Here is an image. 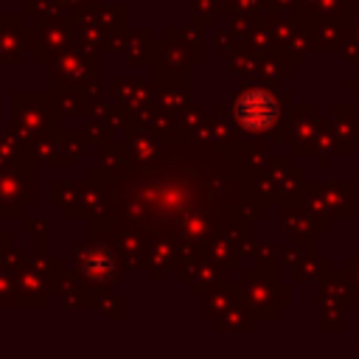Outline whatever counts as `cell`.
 <instances>
[{"mask_svg":"<svg viewBox=\"0 0 359 359\" xmlns=\"http://www.w3.org/2000/svg\"><path fill=\"white\" fill-rule=\"evenodd\" d=\"M238 118L247 126H252V129H264L275 118V104H272V98L266 93H258V90L255 93H247L238 101Z\"/></svg>","mask_w":359,"mask_h":359,"instance_id":"6da1fadb","label":"cell"}]
</instances>
